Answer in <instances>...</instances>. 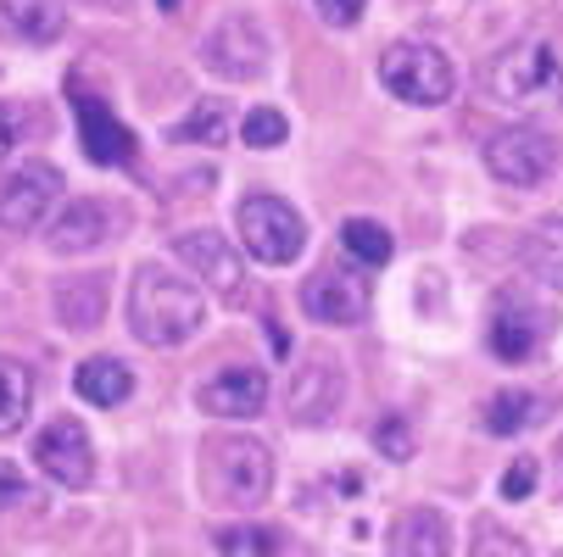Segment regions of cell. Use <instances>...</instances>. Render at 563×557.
<instances>
[{"label":"cell","mask_w":563,"mask_h":557,"mask_svg":"<svg viewBox=\"0 0 563 557\" xmlns=\"http://www.w3.org/2000/svg\"><path fill=\"white\" fill-rule=\"evenodd\" d=\"M207 324V296L190 285V279H174L168 268H134L129 279V330L156 346V352H168V346H185L196 341Z\"/></svg>","instance_id":"6da1fadb"},{"label":"cell","mask_w":563,"mask_h":557,"mask_svg":"<svg viewBox=\"0 0 563 557\" xmlns=\"http://www.w3.org/2000/svg\"><path fill=\"white\" fill-rule=\"evenodd\" d=\"M201 491L212 508H263L274 491V452L257 435H212L201 446Z\"/></svg>","instance_id":"7a4b0ae2"},{"label":"cell","mask_w":563,"mask_h":557,"mask_svg":"<svg viewBox=\"0 0 563 557\" xmlns=\"http://www.w3.org/2000/svg\"><path fill=\"white\" fill-rule=\"evenodd\" d=\"M479 85H486V96L497 107H514V112L563 107V56L552 40H519L503 56H492Z\"/></svg>","instance_id":"3957f363"},{"label":"cell","mask_w":563,"mask_h":557,"mask_svg":"<svg viewBox=\"0 0 563 557\" xmlns=\"http://www.w3.org/2000/svg\"><path fill=\"white\" fill-rule=\"evenodd\" d=\"M379 85L408 107H441L457 90V67L446 51H435L424 40H396L379 56Z\"/></svg>","instance_id":"277c9868"},{"label":"cell","mask_w":563,"mask_h":557,"mask_svg":"<svg viewBox=\"0 0 563 557\" xmlns=\"http://www.w3.org/2000/svg\"><path fill=\"white\" fill-rule=\"evenodd\" d=\"M234 229H240V246H246L257 263H268V268L296 263L301 246H307L301 212L290 201H279V196H246L234 207Z\"/></svg>","instance_id":"5b68a950"},{"label":"cell","mask_w":563,"mask_h":557,"mask_svg":"<svg viewBox=\"0 0 563 557\" xmlns=\"http://www.w3.org/2000/svg\"><path fill=\"white\" fill-rule=\"evenodd\" d=\"M486 168H492V179H503V185H514V190H536V185H547L552 168H558V140H552L547 129H536V123H514V129L492 134Z\"/></svg>","instance_id":"8992f818"},{"label":"cell","mask_w":563,"mask_h":557,"mask_svg":"<svg viewBox=\"0 0 563 557\" xmlns=\"http://www.w3.org/2000/svg\"><path fill=\"white\" fill-rule=\"evenodd\" d=\"M201 67H212L229 85H246L268 67V34L252 12H229L207 40H201Z\"/></svg>","instance_id":"52a82bcc"},{"label":"cell","mask_w":563,"mask_h":557,"mask_svg":"<svg viewBox=\"0 0 563 557\" xmlns=\"http://www.w3.org/2000/svg\"><path fill=\"white\" fill-rule=\"evenodd\" d=\"M290 424L301 430H318V424H330L346 402V368L330 357V352H307L290 374Z\"/></svg>","instance_id":"ba28073f"},{"label":"cell","mask_w":563,"mask_h":557,"mask_svg":"<svg viewBox=\"0 0 563 557\" xmlns=\"http://www.w3.org/2000/svg\"><path fill=\"white\" fill-rule=\"evenodd\" d=\"M374 307V290L357 268H318L307 285H301V312L312 318V324H335V330H352L363 324Z\"/></svg>","instance_id":"9c48e42d"},{"label":"cell","mask_w":563,"mask_h":557,"mask_svg":"<svg viewBox=\"0 0 563 557\" xmlns=\"http://www.w3.org/2000/svg\"><path fill=\"white\" fill-rule=\"evenodd\" d=\"M547 330H552V312H547L541 301H530L525 290H503L497 307H492L486 341H492V352H497L503 363H530V357L541 352Z\"/></svg>","instance_id":"30bf717a"},{"label":"cell","mask_w":563,"mask_h":557,"mask_svg":"<svg viewBox=\"0 0 563 557\" xmlns=\"http://www.w3.org/2000/svg\"><path fill=\"white\" fill-rule=\"evenodd\" d=\"M34 463L51 474L56 486L67 491H85L96 480V441L78 419H51L40 435H34Z\"/></svg>","instance_id":"8fae6325"},{"label":"cell","mask_w":563,"mask_h":557,"mask_svg":"<svg viewBox=\"0 0 563 557\" xmlns=\"http://www.w3.org/2000/svg\"><path fill=\"white\" fill-rule=\"evenodd\" d=\"M62 201V168L51 163H23L7 185H0V229L29 234L51 218V207Z\"/></svg>","instance_id":"7c38bea8"},{"label":"cell","mask_w":563,"mask_h":557,"mask_svg":"<svg viewBox=\"0 0 563 557\" xmlns=\"http://www.w3.org/2000/svg\"><path fill=\"white\" fill-rule=\"evenodd\" d=\"M174 252H179V263H185L196 279H207L212 296L240 301V290H246V268H240V252L223 241L218 229H185L179 241H174Z\"/></svg>","instance_id":"4fadbf2b"},{"label":"cell","mask_w":563,"mask_h":557,"mask_svg":"<svg viewBox=\"0 0 563 557\" xmlns=\"http://www.w3.org/2000/svg\"><path fill=\"white\" fill-rule=\"evenodd\" d=\"M196 402L212 419H257L268 408V374L252 363H229L196 390Z\"/></svg>","instance_id":"5bb4252c"},{"label":"cell","mask_w":563,"mask_h":557,"mask_svg":"<svg viewBox=\"0 0 563 557\" xmlns=\"http://www.w3.org/2000/svg\"><path fill=\"white\" fill-rule=\"evenodd\" d=\"M73 118H78V145H85L90 163L101 168L134 163V134L118 123V112L101 96H73Z\"/></svg>","instance_id":"9a60e30c"},{"label":"cell","mask_w":563,"mask_h":557,"mask_svg":"<svg viewBox=\"0 0 563 557\" xmlns=\"http://www.w3.org/2000/svg\"><path fill=\"white\" fill-rule=\"evenodd\" d=\"M107 234H118V212L107 207V201H73L56 223H51V252H62V257H73V252H96V246H107Z\"/></svg>","instance_id":"2e32d148"},{"label":"cell","mask_w":563,"mask_h":557,"mask_svg":"<svg viewBox=\"0 0 563 557\" xmlns=\"http://www.w3.org/2000/svg\"><path fill=\"white\" fill-rule=\"evenodd\" d=\"M452 552V530L435 508H413L396 519V535H390V557H446Z\"/></svg>","instance_id":"e0dca14e"},{"label":"cell","mask_w":563,"mask_h":557,"mask_svg":"<svg viewBox=\"0 0 563 557\" xmlns=\"http://www.w3.org/2000/svg\"><path fill=\"white\" fill-rule=\"evenodd\" d=\"M0 23L29 45H51L67 29V0H0Z\"/></svg>","instance_id":"ac0fdd59"},{"label":"cell","mask_w":563,"mask_h":557,"mask_svg":"<svg viewBox=\"0 0 563 557\" xmlns=\"http://www.w3.org/2000/svg\"><path fill=\"white\" fill-rule=\"evenodd\" d=\"M73 390L85 396L90 408H118V402H129V396H134V374L118 357H90V363H78Z\"/></svg>","instance_id":"d6986e66"},{"label":"cell","mask_w":563,"mask_h":557,"mask_svg":"<svg viewBox=\"0 0 563 557\" xmlns=\"http://www.w3.org/2000/svg\"><path fill=\"white\" fill-rule=\"evenodd\" d=\"M56 318L67 330H96L107 318V279L101 274H78L56 285Z\"/></svg>","instance_id":"ffe728a7"},{"label":"cell","mask_w":563,"mask_h":557,"mask_svg":"<svg viewBox=\"0 0 563 557\" xmlns=\"http://www.w3.org/2000/svg\"><path fill=\"white\" fill-rule=\"evenodd\" d=\"M541 413H547V402L536 390H497L492 402H486V413H479V424H486L492 435H525V430H536L541 424Z\"/></svg>","instance_id":"44dd1931"},{"label":"cell","mask_w":563,"mask_h":557,"mask_svg":"<svg viewBox=\"0 0 563 557\" xmlns=\"http://www.w3.org/2000/svg\"><path fill=\"white\" fill-rule=\"evenodd\" d=\"M525 268L547 285V290H563V218H541L525 241Z\"/></svg>","instance_id":"7402d4cb"},{"label":"cell","mask_w":563,"mask_h":557,"mask_svg":"<svg viewBox=\"0 0 563 557\" xmlns=\"http://www.w3.org/2000/svg\"><path fill=\"white\" fill-rule=\"evenodd\" d=\"M29 402H34V379H29V368L12 363V357H0V441L23 430Z\"/></svg>","instance_id":"603a6c76"},{"label":"cell","mask_w":563,"mask_h":557,"mask_svg":"<svg viewBox=\"0 0 563 557\" xmlns=\"http://www.w3.org/2000/svg\"><path fill=\"white\" fill-rule=\"evenodd\" d=\"M341 246L363 263V268H385L396 257V241H390V229L374 223V218H346L341 223Z\"/></svg>","instance_id":"cb8c5ba5"},{"label":"cell","mask_w":563,"mask_h":557,"mask_svg":"<svg viewBox=\"0 0 563 557\" xmlns=\"http://www.w3.org/2000/svg\"><path fill=\"white\" fill-rule=\"evenodd\" d=\"M223 134H229V112H223V101H196L190 118L174 129L179 145H223Z\"/></svg>","instance_id":"d4e9b609"},{"label":"cell","mask_w":563,"mask_h":557,"mask_svg":"<svg viewBox=\"0 0 563 557\" xmlns=\"http://www.w3.org/2000/svg\"><path fill=\"white\" fill-rule=\"evenodd\" d=\"M218 552L223 557H274L279 552V535L263 530V524H223L218 530Z\"/></svg>","instance_id":"484cf974"},{"label":"cell","mask_w":563,"mask_h":557,"mask_svg":"<svg viewBox=\"0 0 563 557\" xmlns=\"http://www.w3.org/2000/svg\"><path fill=\"white\" fill-rule=\"evenodd\" d=\"M240 134H246V145H257V151H274V145H285L290 123H285V112H274V107H252L246 123H240Z\"/></svg>","instance_id":"4316f807"},{"label":"cell","mask_w":563,"mask_h":557,"mask_svg":"<svg viewBox=\"0 0 563 557\" xmlns=\"http://www.w3.org/2000/svg\"><path fill=\"white\" fill-rule=\"evenodd\" d=\"M374 446H379L390 463H408V457H413V430H408V419L385 413V419L374 424Z\"/></svg>","instance_id":"83f0119b"},{"label":"cell","mask_w":563,"mask_h":557,"mask_svg":"<svg viewBox=\"0 0 563 557\" xmlns=\"http://www.w3.org/2000/svg\"><path fill=\"white\" fill-rule=\"evenodd\" d=\"M468 557H530V546H525L519 535H508L503 524H479V530H474Z\"/></svg>","instance_id":"f1b7e54d"},{"label":"cell","mask_w":563,"mask_h":557,"mask_svg":"<svg viewBox=\"0 0 563 557\" xmlns=\"http://www.w3.org/2000/svg\"><path fill=\"white\" fill-rule=\"evenodd\" d=\"M29 123H34V112H29L23 101H0V156H12V151L23 145Z\"/></svg>","instance_id":"f546056e"},{"label":"cell","mask_w":563,"mask_h":557,"mask_svg":"<svg viewBox=\"0 0 563 557\" xmlns=\"http://www.w3.org/2000/svg\"><path fill=\"white\" fill-rule=\"evenodd\" d=\"M536 480H541V468H536V457H519L508 474H503V502H525L530 491H536Z\"/></svg>","instance_id":"4dcf8cb0"},{"label":"cell","mask_w":563,"mask_h":557,"mask_svg":"<svg viewBox=\"0 0 563 557\" xmlns=\"http://www.w3.org/2000/svg\"><path fill=\"white\" fill-rule=\"evenodd\" d=\"M312 7H318V18H324L330 29H352V23L363 18L368 0H312Z\"/></svg>","instance_id":"1f68e13d"},{"label":"cell","mask_w":563,"mask_h":557,"mask_svg":"<svg viewBox=\"0 0 563 557\" xmlns=\"http://www.w3.org/2000/svg\"><path fill=\"white\" fill-rule=\"evenodd\" d=\"M18 502H40V491L23 480L18 468H7V463H0V508H18Z\"/></svg>","instance_id":"d6a6232c"},{"label":"cell","mask_w":563,"mask_h":557,"mask_svg":"<svg viewBox=\"0 0 563 557\" xmlns=\"http://www.w3.org/2000/svg\"><path fill=\"white\" fill-rule=\"evenodd\" d=\"M156 7H163V12H174V7H179V0H156Z\"/></svg>","instance_id":"836d02e7"},{"label":"cell","mask_w":563,"mask_h":557,"mask_svg":"<svg viewBox=\"0 0 563 557\" xmlns=\"http://www.w3.org/2000/svg\"><path fill=\"white\" fill-rule=\"evenodd\" d=\"M558 463H563V441H558Z\"/></svg>","instance_id":"e575fe53"}]
</instances>
